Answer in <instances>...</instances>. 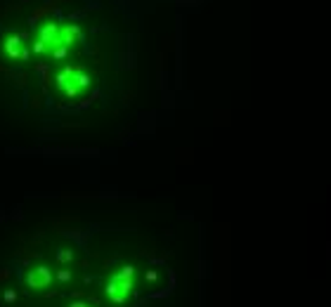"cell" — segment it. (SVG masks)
<instances>
[{"instance_id":"1","label":"cell","mask_w":331,"mask_h":307,"mask_svg":"<svg viewBox=\"0 0 331 307\" xmlns=\"http://www.w3.org/2000/svg\"><path fill=\"white\" fill-rule=\"evenodd\" d=\"M52 281V274H50V269H45V267H36V269H31V274H28V286L31 288H45Z\"/></svg>"}]
</instances>
